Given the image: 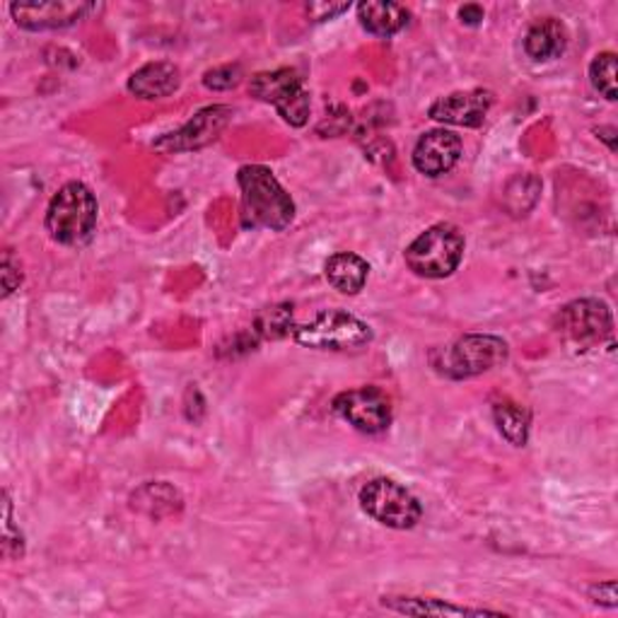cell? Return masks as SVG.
Listing matches in <instances>:
<instances>
[{
    "label": "cell",
    "mask_w": 618,
    "mask_h": 618,
    "mask_svg": "<svg viewBox=\"0 0 618 618\" xmlns=\"http://www.w3.org/2000/svg\"><path fill=\"white\" fill-rule=\"evenodd\" d=\"M242 191V227L244 230H286L295 217L290 193L280 187L276 174L264 164H244L237 172Z\"/></svg>",
    "instance_id": "6da1fadb"
},
{
    "label": "cell",
    "mask_w": 618,
    "mask_h": 618,
    "mask_svg": "<svg viewBox=\"0 0 618 618\" xmlns=\"http://www.w3.org/2000/svg\"><path fill=\"white\" fill-rule=\"evenodd\" d=\"M99 205L95 193L83 182H68L49 201L44 225L51 239L63 247H81L97 227Z\"/></svg>",
    "instance_id": "7a4b0ae2"
},
{
    "label": "cell",
    "mask_w": 618,
    "mask_h": 618,
    "mask_svg": "<svg viewBox=\"0 0 618 618\" xmlns=\"http://www.w3.org/2000/svg\"><path fill=\"white\" fill-rule=\"evenodd\" d=\"M464 247H467V239H464L457 225L437 223L420 232V235L408 244L404 259L416 276L440 280L452 276L459 268Z\"/></svg>",
    "instance_id": "3957f363"
},
{
    "label": "cell",
    "mask_w": 618,
    "mask_h": 618,
    "mask_svg": "<svg viewBox=\"0 0 618 618\" xmlns=\"http://www.w3.org/2000/svg\"><path fill=\"white\" fill-rule=\"evenodd\" d=\"M292 339L312 351H360L375 339L367 321L343 309H327L292 329Z\"/></svg>",
    "instance_id": "277c9868"
},
{
    "label": "cell",
    "mask_w": 618,
    "mask_h": 618,
    "mask_svg": "<svg viewBox=\"0 0 618 618\" xmlns=\"http://www.w3.org/2000/svg\"><path fill=\"white\" fill-rule=\"evenodd\" d=\"M358 500L367 518L390 526V530H414L423 518V505L418 498L392 479H375L365 483Z\"/></svg>",
    "instance_id": "5b68a950"
},
{
    "label": "cell",
    "mask_w": 618,
    "mask_h": 618,
    "mask_svg": "<svg viewBox=\"0 0 618 618\" xmlns=\"http://www.w3.org/2000/svg\"><path fill=\"white\" fill-rule=\"evenodd\" d=\"M508 360V343L491 333H467L445 351L443 363L437 365L447 377L469 380L496 370Z\"/></svg>",
    "instance_id": "8992f818"
},
{
    "label": "cell",
    "mask_w": 618,
    "mask_h": 618,
    "mask_svg": "<svg viewBox=\"0 0 618 618\" xmlns=\"http://www.w3.org/2000/svg\"><path fill=\"white\" fill-rule=\"evenodd\" d=\"M333 411L351 428L365 435H380L392 425V402L377 386H360L333 398Z\"/></svg>",
    "instance_id": "52a82bcc"
},
{
    "label": "cell",
    "mask_w": 618,
    "mask_h": 618,
    "mask_svg": "<svg viewBox=\"0 0 618 618\" xmlns=\"http://www.w3.org/2000/svg\"><path fill=\"white\" fill-rule=\"evenodd\" d=\"M556 331L563 339L579 345L601 343L614 333L611 309L601 300H575L558 312Z\"/></svg>",
    "instance_id": "ba28073f"
},
{
    "label": "cell",
    "mask_w": 618,
    "mask_h": 618,
    "mask_svg": "<svg viewBox=\"0 0 618 618\" xmlns=\"http://www.w3.org/2000/svg\"><path fill=\"white\" fill-rule=\"evenodd\" d=\"M232 107L227 105H213L201 109L189 124H184L179 131L167 134L160 140H154L152 148L164 154L172 152H191V150H201L205 146H211L213 140H217L227 124L232 121Z\"/></svg>",
    "instance_id": "9c48e42d"
},
{
    "label": "cell",
    "mask_w": 618,
    "mask_h": 618,
    "mask_svg": "<svg viewBox=\"0 0 618 618\" xmlns=\"http://www.w3.org/2000/svg\"><path fill=\"white\" fill-rule=\"evenodd\" d=\"M99 12L95 3H75V0H49V3H12L10 15L18 28L30 32L63 30L71 24Z\"/></svg>",
    "instance_id": "30bf717a"
},
{
    "label": "cell",
    "mask_w": 618,
    "mask_h": 618,
    "mask_svg": "<svg viewBox=\"0 0 618 618\" xmlns=\"http://www.w3.org/2000/svg\"><path fill=\"white\" fill-rule=\"evenodd\" d=\"M493 107V93L491 89H464V93H452L433 102L428 116L433 121L449 124V126H467L476 128L481 126L488 109Z\"/></svg>",
    "instance_id": "8fae6325"
},
{
    "label": "cell",
    "mask_w": 618,
    "mask_h": 618,
    "mask_svg": "<svg viewBox=\"0 0 618 618\" xmlns=\"http://www.w3.org/2000/svg\"><path fill=\"white\" fill-rule=\"evenodd\" d=\"M461 158V138L447 128H435V131L423 134L414 148V167L425 177H443L447 174Z\"/></svg>",
    "instance_id": "7c38bea8"
},
{
    "label": "cell",
    "mask_w": 618,
    "mask_h": 618,
    "mask_svg": "<svg viewBox=\"0 0 618 618\" xmlns=\"http://www.w3.org/2000/svg\"><path fill=\"white\" fill-rule=\"evenodd\" d=\"M179 85H182V73L167 61L148 63L128 77V93L138 99H164L174 95Z\"/></svg>",
    "instance_id": "4fadbf2b"
},
{
    "label": "cell",
    "mask_w": 618,
    "mask_h": 618,
    "mask_svg": "<svg viewBox=\"0 0 618 618\" xmlns=\"http://www.w3.org/2000/svg\"><path fill=\"white\" fill-rule=\"evenodd\" d=\"M568 49V30L556 18H546L534 22L524 36L526 56L534 61H553L561 58Z\"/></svg>",
    "instance_id": "5bb4252c"
},
{
    "label": "cell",
    "mask_w": 618,
    "mask_h": 618,
    "mask_svg": "<svg viewBox=\"0 0 618 618\" xmlns=\"http://www.w3.org/2000/svg\"><path fill=\"white\" fill-rule=\"evenodd\" d=\"M408 10L398 3H386V0H367L358 6V20L363 30L375 36H394L408 24Z\"/></svg>",
    "instance_id": "9a60e30c"
},
{
    "label": "cell",
    "mask_w": 618,
    "mask_h": 618,
    "mask_svg": "<svg viewBox=\"0 0 618 618\" xmlns=\"http://www.w3.org/2000/svg\"><path fill=\"white\" fill-rule=\"evenodd\" d=\"M327 280L333 288L343 295H358L365 288L367 276H370V264L363 256L351 254V252H339L333 254L324 266Z\"/></svg>",
    "instance_id": "2e32d148"
},
{
    "label": "cell",
    "mask_w": 618,
    "mask_h": 618,
    "mask_svg": "<svg viewBox=\"0 0 618 618\" xmlns=\"http://www.w3.org/2000/svg\"><path fill=\"white\" fill-rule=\"evenodd\" d=\"M302 77L298 75V71L292 68H278V71H266V73H256L252 77L249 93L252 97L266 102V105H283L288 97H292L298 89H302Z\"/></svg>",
    "instance_id": "e0dca14e"
},
{
    "label": "cell",
    "mask_w": 618,
    "mask_h": 618,
    "mask_svg": "<svg viewBox=\"0 0 618 618\" xmlns=\"http://www.w3.org/2000/svg\"><path fill=\"white\" fill-rule=\"evenodd\" d=\"M382 607L406 614V616H486L500 611L491 609H469V607H457V604H447L445 599H425V597H382Z\"/></svg>",
    "instance_id": "ac0fdd59"
},
{
    "label": "cell",
    "mask_w": 618,
    "mask_h": 618,
    "mask_svg": "<svg viewBox=\"0 0 618 618\" xmlns=\"http://www.w3.org/2000/svg\"><path fill=\"white\" fill-rule=\"evenodd\" d=\"M493 418L500 435L505 437V440L514 447H524L526 440H530V423L532 416L530 411L524 406L508 402V398H502V402L493 404Z\"/></svg>",
    "instance_id": "d6986e66"
},
{
    "label": "cell",
    "mask_w": 618,
    "mask_h": 618,
    "mask_svg": "<svg viewBox=\"0 0 618 618\" xmlns=\"http://www.w3.org/2000/svg\"><path fill=\"white\" fill-rule=\"evenodd\" d=\"M589 83L604 99L616 102L618 93H616V54L614 51H604V54H597L595 61L589 63Z\"/></svg>",
    "instance_id": "ffe728a7"
},
{
    "label": "cell",
    "mask_w": 618,
    "mask_h": 618,
    "mask_svg": "<svg viewBox=\"0 0 618 618\" xmlns=\"http://www.w3.org/2000/svg\"><path fill=\"white\" fill-rule=\"evenodd\" d=\"M292 305H274L256 317V331L264 339H283L292 333Z\"/></svg>",
    "instance_id": "44dd1931"
},
{
    "label": "cell",
    "mask_w": 618,
    "mask_h": 618,
    "mask_svg": "<svg viewBox=\"0 0 618 618\" xmlns=\"http://www.w3.org/2000/svg\"><path fill=\"white\" fill-rule=\"evenodd\" d=\"M309 107H312V99H309V93L302 87L292 97L283 102V105H278L276 109L283 116V121L295 126V128H300L309 119Z\"/></svg>",
    "instance_id": "7402d4cb"
},
{
    "label": "cell",
    "mask_w": 618,
    "mask_h": 618,
    "mask_svg": "<svg viewBox=\"0 0 618 618\" xmlns=\"http://www.w3.org/2000/svg\"><path fill=\"white\" fill-rule=\"evenodd\" d=\"M242 83V66L237 63H225V66H217L203 73V85L215 93H225V89L237 87Z\"/></svg>",
    "instance_id": "603a6c76"
},
{
    "label": "cell",
    "mask_w": 618,
    "mask_h": 618,
    "mask_svg": "<svg viewBox=\"0 0 618 618\" xmlns=\"http://www.w3.org/2000/svg\"><path fill=\"white\" fill-rule=\"evenodd\" d=\"M0 280H3V298L15 292L22 283V270L20 264L12 262V254L6 252L3 262H0Z\"/></svg>",
    "instance_id": "cb8c5ba5"
},
{
    "label": "cell",
    "mask_w": 618,
    "mask_h": 618,
    "mask_svg": "<svg viewBox=\"0 0 618 618\" xmlns=\"http://www.w3.org/2000/svg\"><path fill=\"white\" fill-rule=\"evenodd\" d=\"M348 8H351V3H327V0H317V3L305 6L309 20H315V22H327V20L339 18V15H343V12H348Z\"/></svg>",
    "instance_id": "d4e9b609"
},
{
    "label": "cell",
    "mask_w": 618,
    "mask_h": 618,
    "mask_svg": "<svg viewBox=\"0 0 618 618\" xmlns=\"http://www.w3.org/2000/svg\"><path fill=\"white\" fill-rule=\"evenodd\" d=\"M589 599L601 604V607L614 609L618 604V592H616V579H609V583H599L589 587Z\"/></svg>",
    "instance_id": "484cf974"
},
{
    "label": "cell",
    "mask_w": 618,
    "mask_h": 618,
    "mask_svg": "<svg viewBox=\"0 0 618 618\" xmlns=\"http://www.w3.org/2000/svg\"><path fill=\"white\" fill-rule=\"evenodd\" d=\"M483 15H486V12H483L481 6H464V8H459V18H461L464 24H469V28H476V24H481Z\"/></svg>",
    "instance_id": "4316f807"
}]
</instances>
